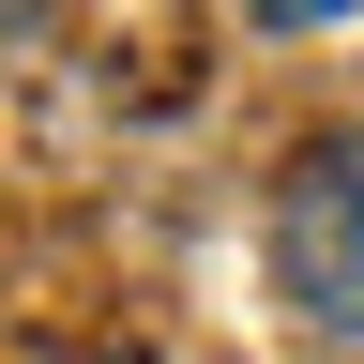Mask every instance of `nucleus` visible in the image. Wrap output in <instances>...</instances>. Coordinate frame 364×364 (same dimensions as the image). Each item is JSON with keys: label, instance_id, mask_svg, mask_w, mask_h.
<instances>
[{"label": "nucleus", "instance_id": "f03ea898", "mask_svg": "<svg viewBox=\"0 0 364 364\" xmlns=\"http://www.w3.org/2000/svg\"><path fill=\"white\" fill-rule=\"evenodd\" d=\"M273 31H318V16H364V0H258Z\"/></svg>", "mask_w": 364, "mask_h": 364}, {"label": "nucleus", "instance_id": "f257e3e1", "mask_svg": "<svg viewBox=\"0 0 364 364\" xmlns=\"http://www.w3.org/2000/svg\"><path fill=\"white\" fill-rule=\"evenodd\" d=\"M273 289L334 349H364V136H318V152L273 182Z\"/></svg>", "mask_w": 364, "mask_h": 364}]
</instances>
